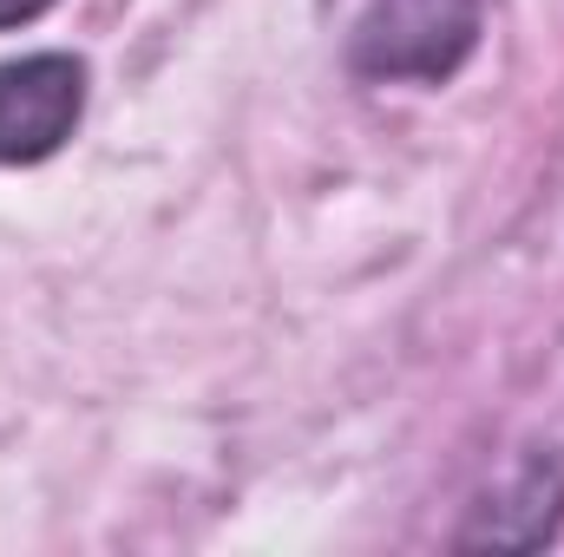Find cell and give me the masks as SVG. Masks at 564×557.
<instances>
[{"mask_svg": "<svg viewBox=\"0 0 564 557\" xmlns=\"http://www.w3.org/2000/svg\"><path fill=\"white\" fill-rule=\"evenodd\" d=\"M558 525H564V466L552 452H532L479 505V518L459 525L453 545H466V551H479V545H492V551H539V545L558 538Z\"/></svg>", "mask_w": 564, "mask_h": 557, "instance_id": "obj_3", "label": "cell"}, {"mask_svg": "<svg viewBox=\"0 0 564 557\" xmlns=\"http://www.w3.org/2000/svg\"><path fill=\"white\" fill-rule=\"evenodd\" d=\"M486 33V0H361L348 73L368 86H446Z\"/></svg>", "mask_w": 564, "mask_h": 557, "instance_id": "obj_1", "label": "cell"}, {"mask_svg": "<svg viewBox=\"0 0 564 557\" xmlns=\"http://www.w3.org/2000/svg\"><path fill=\"white\" fill-rule=\"evenodd\" d=\"M59 0H0V33H13V26H26V20H40V13H53Z\"/></svg>", "mask_w": 564, "mask_h": 557, "instance_id": "obj_4", "label": "cell"}, {"mask_svg": "<svg viewBox=\"0 0 564 557\" xmlns=\"http://www.w3.org/2000/svg\"><path fill=\"white\" fill-rule=\"evenodd\" d=\"M86 59L79 53H26L0 66V164H40L86 119Z\"/></svg>", "mask_w": 564, "mask_h": 557, "instance_id": "obj_2", "label": "cell"}]
</instances>
